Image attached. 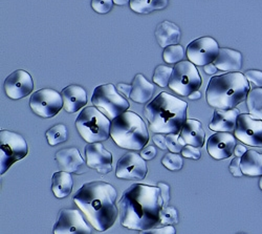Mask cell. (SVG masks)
Segmentation results:
<instances>
[{
  "label": "cell",
  "mask_w": 262,
  "mask_h": 234,
  "mask_svg": "<svg viewBox=\"0 0 262 234\" xmlns=\"http://www.w3.org/2000/svg\"><path fill=\"white\" fill-rule=\"evenodd\" d=\"M158 186L134 184L125 190L119 202L121 224L130 230H147L160 224L164 206Z\"/></svg>",
  "instance_id": "1"
},
{
  "label": "cell",
  "mask_w": 262,
  "mask_h": 234,
  "mask_svg": "<svg viewBox=\"0 0 262 234\" xmlns=\"http://www.w3.org/2000/svg\"><path fill=\"white\" fill-rule=\"evenodd\" d=\"M117 190L109 183L94 181L84 184L74 196V202L91 225L100 232L111 229L117 221Z\"/></svg>",
  "instance_id": "2"
},
{
  "label": "cell",
  "mask_w": 262,
  "mask_h": 234,
  "mask_svg": "<svg viewBox=\"0 0 262 234\" xmlns=\"http://www.w3.org/2000/svg\"><path fill=\"white\" fill-rule=\"evenodd\" d=\"M188 103L168 93H161L144 109V116L155 134L180 135L187 122Z\"/></svg>",
  "instance_id": "3"
},
{
  "label": "cell",
  "mask_w": 262,
  "mask_h": 234,
  "mask_svg": "<svg viewBox=\"0 0 262 234\" xmlns=\"http://www.w3.org/2000/svg\"><path fill=\"white\" fill-rule=\"evenodd\" d=\"M250 93L248 79L240 72L211 78L207 88V101L215 110H233L247 100Z\"/></svg>",
  "instance_id": "4"
},
{
  "label": "cell",
  "mask_w": 262,
  "mask_h": 234,
  "mask_svg": "<svg viewBox=\"0 0 262 234\" xmlns=\"http://www.w3.org/2000/svg\"><path fill=\"white\" fill-rule=\"evenodd\" d=\"M111 137L121 148L142 151L149 141V133L144 120L134 112H126L112 121Z\"/></svg>",
  "instance_id": "5"
},
{
  "label": "cell",
  "mask_w": 262,
  "mask_h": 234,
  "mask_svg": "<svg viewBox=\"0 0 262 234\" xmlns=\"http://www.w3.org/2000/svg\"><path fill=\"white\" fill-rule=\"evenodd\" d=\"M76 127L87 143H101L111 137L112 121L96 106H89L78 116Z\"/></svg>",
  "instance_id": "6"
},
{
  "label": "cell",
  "mask_w": 262,
  "mask_h": 234,
  "mask_svg": "<svg viewBox=\"0 0 262 234\" xmlns=\"http://www.w3.org/2000/svg\"><path fill=\"white\" fill-rule=\"evenodd\" d=\"M92 102L97 109L103 111L105 116L112 121L129 109V102L120 94L114 84H103L96 88Z\"/></svg>",
  "instance_id": "7"
},
{
  "label": "cell",
  "mask_w": 262,
  "mask_h": 234,
  "mask_svg": "<svg viewBox=\"0 0 262 234\" xmlns=\"http://www.w3.org/2000/svg\"><path fill=\"white\" fill-rule=\"evenodd\" d=\"M29 147L25 138L14 132H0V175L4 176L17 161L28 156Z\"/></svg>",
  "instance_id": "8"
},
{
  "label": "cell",
  "mask_w": 262,
  "mask_h": 234,
  "mask_svg": "<svg viewBox=\"0 0 262 234\" xmlns=\"http://www.w3.org/2000/svg\"><path fill=\"white\" fill-rule=\"evenodd\" d=\"M202 83L203 80L196 66L189 60L181 61L173 69L169 89L183 97H189L192 93L200 90Z\"/></svg>",
  "instance_id": "9"
},
{
  "label": "cell",
  "mask_w": 262,
  "mask_h": 234,
  "mask_svg": "<svg viewBox=\"0 0 262 234\" xmlns=\"http://www.w3.org/2000/svg\"><path fill=\"white\" fill-rule=\"evenodd\" d=\"M30 106L35 115L40 118H53L63 108L61 94L52 89H42L32 94Z\"/></svg>",
  "instance_id": "10"
},
{
  "label": "cell",
  "mask_w": 262,
  "mask_h": 234,
  "mask_svg": "<svg viewBox=\"0 0 262 234\" xmlns=\"http://www.w3.org/2000/svg\"><path fill=\"white\" fill-rule=\"evenodd\" d=\"M220 47L217 41L212 37H201L195 39L187 47V57L193 65L206 67L213 63L216 59Z\"/></svg>",
  "instance_id": "11"
},
{
  "label": "cell",
  "mask_w": 262,
  "mask_h": 234,
  "mask_svg": "<svg viewBox=\"0 0 262 234\" xmlns=\"http://www.w3.org/2000/svg\"><path fill=\"white\" fill-rule=\"evenodd\" d=\"M54 234H93L79 210L61 209L53 229Z\"/></svg>",
  "instance_id": "12"
},
{
  "label": "cell",
  "mask_w": 262,
  "mask_h": 234,
  "mask_svg": "<svg viewBox=\"0 0 262 234\" xmlns=\"http://www.w3.org/2000/svg\"><path fill=\"white\" fill-rule=\"evenodd\" d=\"M235 137L249 146L262 147V120L250 114H240L237 119Z\"/></svg>",
  "instance_id": "13"
},
{
  "label": "cell",
  "mask_w": 262,
  "mask_h": 234,
  "mask_svg": "<svg viewBox=\"0 0 262 234\" xmlns=\"http://www.w3.org/2000/svg\"><path fill=\"white\" fill-rule=\"evenodd\" d=\"M147 173L146 160L134 152L125 154L117 163L116 176L122 180H144Z\"/></svg>",
  "instance_id": "14"
},
{
  "label": "cell",
  "mask_w": 262,
  "mask_h": 234,
  "mask_svg": "<svg viewBox=\"0 0 262 234\" xmlns=\"http://www.w3.org/2000/svg\"><path fill=\"white\" fill-rule=\"evenodd\" d=\"M4 89L6 95L12 100H19L28 97L34 91V81L32 76L24 71L17 70L7 77Z\"/></svg>",
  "instance_id": "15"
},
{
  "label": "cell",
  "mask_w": 262,
  "mask_h": 234,
  "mask_svg": "<svg viewBox=\"0 0 262 234\" xmlns=\"http://www.w3.org/2000/svg\"><path fill=\"white\" fill-rule=\"evenodd\" d=\"M86 164L101 175L113 170V155L101 143H89L85 146Z\"/></svg>",
  "instance_id": "16"
},
{
  "label": "cell",
  "mask_w": 262,
  "mask_h": 234,
  "mask_svg": "<svg viewBox=\"0 0 262 234\" xmlns=\"http://www.w3.org/2000/svg\"><path fill=\"white\" fill-rule=\"evenodd\" d=\"M236 137L231 133H216L207 142L209 155L215 160H225L230 158L235 151Z\"/></svg>",
  "instance_id": "17"
},
{
  "label": "cell",
  "mask_w": 262,
  "mask_h": 234,
  "mask_svg": "<svg viewBox=\"0 0 262 234\" xmlns=\"http://www.w3.org/2000/svg\"><path fill=\"white\" fill-rule=\"evenodd\" d=\"M55 160L61 172L76 175H83L86 172L84 160L76 147H68L60 150L57 152Z\"/></svg>",
  "instance_id": "18"
},
{
  "label": "cell",
  "mask_w": 262,
  "mask_h": 234,
  "mask_svg": "<svg viewBox=\"0 0 262 234\" xmlns=\"http://www.w3.org/2000/svg\"><path fill=\"white\" fill-rule=\"evenodd\" d=\"M61 96L63 99V109L69 114L79 112L87 104L86 91L77 84H72L63 89Z\"/></svg>",
  "instance_id": "19"
},
{
  "label": "cell",
  "mask_w": 262,
  "mask_h": 234,
  "mask_svg": "<svg viewBox=\"0 0 262 234\" xmlns=\"http://www.w3.org/2000/svg\"><path fill=\"white\" fill-rule=\"evenodd\" d=\"M238 110H216L209 124L211 131L216 133H232L235 131L237 119L239 117Z\"/></svg>",
  "instance_id": "20"
},
{
  "label": "cell",
  "mask_w": 262,
  "mask_h": 234,
  "mask_svg": "<svg viewBox=\"0 0 262 234\" xmlns=\"http://www.w3.org/2000/svg\"><path fill=\"white\" fill-rule=\"evenodd\" d=\"M213 63L217 70L230 73L239 72L243 68V55L238 51L223 48L220 49V52H218Z\"/></svg>",
  "instance_id": "21"
},
{
  "label": "cell",
  "mask_w": 262,
  "mask_h": 234,
  "mask_svg": "<svg viewBox=\"0 0 262 234\" xmlns=\"http://www.w3.org/2000/svg\"><path fill=\"white\" fill-rule=\"evenodd\" d=\"M180 136L186 145H192L201 148L205 144L206 134L203 129V124L199 120L188 119Z\"/></svg>",
  "instance_id": "22"
},
{
  "label": "cell",
  "mask_w": 262,
  "mask_h": 234,
  "mask_svg": "<svg viewBox=\"0 0 262 234\" xmlns=\"http://www.w3.org/2000/svg\"><path fill=\"white\" fill-rule=\"evenodd\" d=\"M156 38L160 47L166 49L167 47L179 44L181 39V30L176 24L165 20L158 25L156 29Z\"/></svg>",
  "instance_id": "23"
},
{
  "label": "cell",
  "mask_w": 262,
  "mask_h": 234,
  "mask_svg": "<svg viewBox=\"0 0 262 234\" xmlns=\"http://www.w3.org/2000/svg\"><path fill=\"white\" fill-rule=\"evenodd\" d=\"M156 91V87L150 83L142 74H138L133 81V92L130 99L136 103L144 104L151 100Z\"/></svg>",
  "instance_id": "24"
},
{
  "label": "cell",
  "mask_w": 262,
  "mask_h": 234,
  "mask_svg": "<svg viewBox=\"0 0 262 234\" xmlns=\"http://www.w3.org/2000/svg\"><path fill=\"white\" fill-rule=\"evenodd\" d=\"M73 177L70 173L58 172L52 177V191L57 199L68 198L73 190Z\"/></svg>",
  "instance_id": "25"
},
{
  "label": "cell",
  "mask_w": 262,
  "mask_h": 234,
  "mask_svg": "<svg viewBox=\"0 0 262 234\" xmlns=\"http://www.w3.org/2000/svg\"><path fill=\"white\" fill-rule=\"evenodd\" d=\"M243 174L248 177H262V154L248 151L242 157Z\"/></svg>",
  "instance_id": "26"
},
{
  "label": "cell",
  "mask_w": 262,
  "mask_h": 234,
  "mask_svg": "<svg viewBox=\"0 0 262 234\" xmlns=\"http://www.w3.org/2000/svg\"><path fill=\"white\" fill-rule=\"evenodd\" d=\"M130 9L138 14H150L168 6V0H130Z\"/></svg>",
  "instance_id": "27"
},
{
  "label": "cell",
  "mask_w": 262,
  "mask_h": 234,
  "mask_svg": "<svg viewBox=\"0 0 262 234\" xmlns=\"http://www.w3.org/2000/svg\"><path fill=\"white\" fill-rule=\"evenodd\" d=\"M247 108L252 117L262 120V88H256L249 93Z\"/></svg>",
  "instance_id": "28"
},
{
  "label": "cell",
  "mask_w": 262,
  "mask_h": 234,
  "mask_svg": "<svg viewBox=\"0 0 262 234\" xmlns=\"http://www.w3.org/2000/svg\"><path fill=\"white\" fill-rule=\"evenodd\" d=\"M47 140L51 146H56L68 141L69 132L64 124H57L47 132Z\"/></svg>",
  "instance_id": "29"
},
{
  "label": "cell",
  "mask_w": 262,
  "mask_h": 234,
  "mask_svg": "<svg viewBox=\"0 0 262 234\" xmlns=\"http://www.w3.org/2000/svg\"><path fill=\"white\" fill-rule=\"evenodd\" d=\"M184 57H185V51H184V48L180 45L170 46V47H167L166 49H164L163 58H164V61L166 63H168V65L179 63V62L183 61Z\"/></svg>",
  "instance_id": "30"
},
{
  "label": "cell",
  "mask_w": 262,
  "mask_h": 234,
  "mask_svg": "<svg viewBox=\"0 0 262 234\" xmlns=\"http://www.w3.org/2000/svg\"><path fill=\"white\" fill-rule=\"evenodd\" d=\"M173 74V69L166 66H159L154 73V82L161 88L169 87V82Z\"/></svg>",
  "instance_id": "31"
},
{
  "label": "cell",
  "mask_w": 262,
  "mask_h": 234,
  "mask_svg": "<svg viewBox=\"0 0 262 234\" xmlns=\"http://www.w3.org/2000/svg\"><path fill=\"white\" fill-rule=\"evenodd\" d=\"M162 164L171 172H179L183 168L184 161L182 157L178 154L168 153L162 159Z\"/></svg>",
  "instance_id": "32"
},
{
  "label": "cell",
  "mask_w": 262,
  "mask_h": 234,
  "mask_svg": "<svg viewBox=\"0 0 262 234\" xmlns=\"http://www.w3.org/2000/svg\"><path fill=\"white\" fill-rule=\"evenodd\" d=\"M179 223V215L177 209L172 206H166L161 211V220L160 224L163 226L176 225Z\"/></svg>",
  "instance_id": "33"
},
{
  "label": "cell",
  "mask_w": 262,
  "mask_h": 234,
  "mask_svg": "<svg viewBox=\"0 0 262 234\" xmlns=\"http://www.w3.org/2000/svg\"><path fill=\"white\" fill-rule=\"evenodd\" d=\"M166 140L168 150L174 154L182 153L184 147L186 146V143L184 142L180 135H167Z\"/></svg>",
  "instance_id": "34"
},
{
  "label": "cell",
  "mask_w": 262,
  "mask_h": 234,
  "mask_svg": "<svg viewBox=\"0 0 262 234\" xmlns=\"http://www.w3.org/2000/svg\"><path fill=\"white\" fill-rule=\"evenodd\" d=\"M114 4V0H92V8L99 14H106L112 11Z\"/></svg>",
  "instance_id": "35"
},
{
  "label": "cell",
  "mask_w": 262,
  "mask_h": 234,
  "mask_svg": "<svg viewBox=\"0 0 262 234\" xmlns=\"http://www.w3.org/2000/svg\"><path fill=\"white\" fill-rule=\"evenodd\" d=\"M183 157L187 159H192V160H200L202 157L201 153V148L195 147L192 145H186L184 147V150L182 151Z\"/></svg>",
  "instance_id": "36"
},
{
  "label": "cell",
  "mask_w": 262,
  "mask_h": 234,
  "mask_svg": "<svg viewBox=\"0 0 262 234\" xmlns=\"http://www.w3.org/2000/svg\"><path fill=\"white\" fill-rule=\"evenodd\" d=\"M140 234H177L176 228L172 225L159 227V228H150L147 230L140 231Z\"/></svg>",
  "instance_id": "37"
},
{
  "label": "cell",
  "mask_w": 262,
  "mask_h": 234,
  "mask_svg": "<svg viewBox=\"0 0 262 234\" xmlns=\"http://www.w3.org/2000/svg\"><path fill=\"white\" fill-rule=\"evenodd\" d=\"M245 76L248 79V81L255 84L256 87L262 88V72L257 70H250L246 72Z\"/></svg>",
  "instance_id": "38"
},
{
  "label": "cell",
  "mask_w": 262,
  "mask_h": 234,
  "mask_svg": "<svg viewBox=\"0 0 262 234\" xmlns=\"http://www.w3.org/2000/svg\"><path fill=\"white\" fill-rule=\"evenodd\" d=\"M242 158L236 157L235 159L232 160L231 164H230V173L234 176V177H242L243 174V170H242Z\"/></svg>",
  "instance_id": "39"
},
{
  "label": "cell",
  "mask_w": 262,
  "mask_h": 234,
  "mask_svg": "<svg viewBox=\"0 0 262 234\" xmlns=\"http://www.w3.org/2000/svg\"><path fill=\"white\" fill-rule=\"evenodd\" d=\"M157 154H158V152H157V150H156V147L150 145V146H146V147L143 148L142 152H141V157H142L144 160L149 161V160L155 159L156 156H157Z\"/></svg>",
  "instance_id": "40"
},
{
  "label": "cell",
  "mask_w": 262,
  "mask_h": 234,
  "mask_svg": "<svg viewBox=\"0 0 262 234\" xmlns=\"http://www.w3.org/2000/svg\"><path fill=\"white\" fill-rule=\"evenodd\" d=\"M158 187L161 189V195L164 200V204L165 205L168 204V202L170 200V187L166 183H163V182H160L158 184Z\"/></svg>",
  "instance_id": "41"
},
{
  "label": "cell",
  "mask_w": 262,
  "mask_h": 234,
  "mask_svg": "<svg viewBox=\"0 0 262 234\" xmlns=\"http://www.w3.org/2000/svg\"><path fill=\"white\" fill-rule=\"evenodd\" d=\"M117 90L124 97L130 98L131 92H133V85H129V84H126V83H119L117 85Z\"/></svg>",
  "instance_id": "42"
},
{
  "label": "cell",
  "mask_w": 262,
  "mask_h": 234,
  "mask_svg": "<svg viewBox=\"0 0 262 234\" xmlns=\"http://www.w3.org/2000/svg\"><path fill=\"white\" fill-rule=\"evenodd\" d=\"M152 140H154V142L156 143V145H157L159 148H161V150H163V151L168 150L166 137H164L162 134H156V135L154 136V138H152Z\"/></svg>",
  "instance_id": "43"
},
{
  "label": "cell",
  "mask_w": 262,
  "mask_h": 234,
  "mask_svg": "<svg viewBox=\"0 0 262 234\" xmlns=\"http://www.w3.org/2000/svg\"><path fill=\"white\" fill-rule=\"evenodd\" d=\"M247 148L244 146V145H236L235 147V151H234V154L236 157H239L242 158L246 153H247Z\"/></svg>",
  "instance_id": "44"
},
{
  "label": "cell",
  "mask_w": 262,
  "mask_h": 234,
  "mask_svg": "<svg viewBox=\"0 0 262 234\" xmlns=\"http://www.w3.org/2000/svg\"><path fill=\"white\" fill-rule=\"evenodd\" d=\"M205 73L208 75H214L217 72V68L215 67L214 63H210V65H207L205 67Z\"/></svg>",
  "instance_id": "45"
},
{
  "label": "cell",
  "mask_w": 262,
  "mask_h": 234,
  "mask_svg": "<svg viewBox=\"0 0 262 234\" xmlns=\"http://www.w3.org/2000/svg\"><path fill=\"white\" fill-rule=\"evenodd\" d=\"M202 98V93L200 91H196L194 93H192L190 96H189V99L190 100H199Z\"/></svg>",
  "instance_id": "46"
},
{
  "label": "cell",
  "mask_w": 262,
  "mask_h": 234,
  "mask_svg": "<svg viewBox=\"0 0 262 234\" xmlns=\"http://www.w3.org/2000/svg\"><path fill=\"white\" fill-rule=\"evenodd\" d=\"M114 3L117 6H125L130 3V0H114Z\"/></svg>",
  "instance_id": "47"
},
{
  "label": "cell",
  "mask_w": 262,
  "mask_h": 234,
  "mask_svg": "<svg viewBox=\"0 0 262 234\" xmlns=\"http://www.w3.org/2000/svg\"><path fill=\"white\" fill-rule=\"evenodd\" d=\"M259 187H260V189L262 190V177L260 178V181H259Z\"/></svg>",
  "instance_id": "48"
},
{
  "label": "cell",
  "mask_w": 262,
  "mask_h": 234,
  "mask_svg": "<svg viewBox=\"0 0 262 234\" xmlns=\"http://www.w3.org/2000/svg\"><path fill=\"white\" fill-rule=\"evenodd\" d=\"M238 234H245V233H238Z\"/></svg>",
  "instance_id": "49"
}]
</instances>
